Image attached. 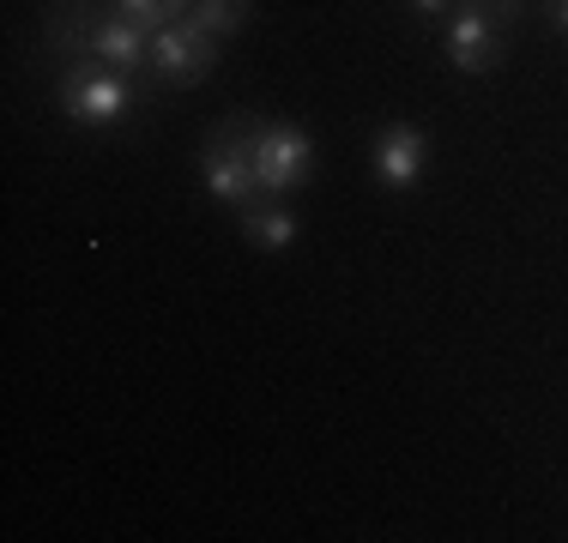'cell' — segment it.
<instances>
[{"instance_id": "1", "label": "cell", "mask_w": 568, "mask_h": 543, "mask_svg": "<svg viewBox=\"0 0 568 543\" xmlns=\"http://www.w3.org/2000/svg\"><path fill=\"white\" fill-rule=\"evenodd\" d=\"M261 133H266V115H248V109L219 115L206 127V145H200L206 194L230 212H242L254 194H261V182H254V145H261Z\"/></svg>"}, {"instance_id": "2", "label": "cell", "mask_w": 568, "mask_h": 543, "mask_svg": "<svg viewBox=\"0 0 568 543\" xmlns=\"http://www.w3.org/2000/svg\"><path fill=\"white\" fill-rule=\"evenodd\" d=\"M61 115L79 121V127H110L121 121L133 103H145L140 79L115 73V66H91V54H79V61H61Z\"/></svg>"}, {"instance_id": "3", "label": "cell", "mask_w": 568, "mask_h": 543, "mask_svg": "<svg viewBox=\"0 0 568 543\" xmlns=\"http://www.w3.org/2000/svg\"><path fill=\"white\" fill-rule=\"evenodd\" d=\"M520 12L508 7H484V0H459L448 12V66L454 73H496L508 61V24Z\"/></svg>"}, {"instance_id": "4", "label": "cell", "mask_w": 568, "mask_h": 543, "mask_svg": "<svg viewBox=\"0 0 568 543\" xmlns=\"http://www.w3.org/2000/svg\"><path fill=\"white\" fill-rule=\"evenodd\" d=\"M308 170H315V140H308L296 121H266L261 145H254V182H261V194H296V187L308 182Z\"/></svg>"}, {"instance_id": "5", "label": "cell", "mask_w": 568, "mask_h": 543, "mask_svg": "<svg viewBox=\"0 0 568 543\" xmlns=\"http://www.w3.org/2000/svg\"><path fill=\"white\" fill-rule=\"evenodd\" d=\"M219 37L200 31L194 19H175L170 31L152 37V79L158 85H200V79L219 66Z\"/></svg>"}, {"instance_id": "6", "label": "cell", "mask_w": 568, "mask_h": 543, "mask_svg": "<svg viewBox=\"0 0 568 543\" xmlns=\"http://www.w3.org/2000/svg\"><path fill=\"white\" fill-rule=\"evenodd\" d=\"M369 163L394 194H405V187L429 170V133L412 127V121H387V127L369 133Z\"/></svg>"}, {"instance_id": "7", "label": "cell", "mask_w": 568, "mask_h": 543, "mask_svg": "<svg viewBox=\"0 0 568 543\" xmlns=\"http://www.w3.org/2000/svg\"><path fill=\"white\" fill-rule=\"evenodd\" d=\"M236 224H242V236H248L261 254H284L296 242V212L284 206L278 194H254L248 206L236 212Z\"/></svg>"}, {"instance_id": "8", "label": "cell", "mask_w": 568, "mask_h": 543, "mask_svg": "<svg viewBox=\"0 0 568 543\" xmlns=\"http://www.w3.org/2000/svg\"><path fill=\"white\" fill-rule=\"evenodd\" d=\"M248 12H254V0H194V7H187V19L224 43V37H236L242 24H248Z\"/></svg>"}, {"instance_id": "9", "label": "cell", "mask_w": 568, "mask_h": 543, "mask_svg": "<svg viewBox=\"0 0 568 543\" xmlns=\"http://www.w3.org/2000/svg\"><path fill=\"white\" fill-rule=\"evenodd\" d=\"M110 7L121 12V19H133L140 24V31H170L175 19H187V7H194V0H110Z\"/></svg>"}, {"instance_id": "10", "label": "cell", "mask_w": 568, "mask_h": 543, "mask_svg": "<svg viewBox=\"0 0 568 543\" xmlns=\"http://www.w3.org/2000/svg\"><path fill=\"white\" fill-rule=\"evenodd\" d=\"M405 7H412L417 19H448V7H454V0H405Z\"/></svg>"}, {"instance_id": "11", "label": "cell", "mask_w": 568, "mask_h": 543, "mask_svg": "<svg viewBox=\"0 0 568 543\" xmlns=\"http://www.w3.org/2000/svg\"><path fill=\"white\" fill-rule=\"evenodd\" d=\"M484 7H508V12H520V0H484Z\"/></svg>"}, {"instance_id": "12", "label": "cell", "mask_w": 568, "mask_h": 543, "mask_svg": "<svg viewBox=\"0 0 568 543\" xmlns=\"http://www.w3.org/2000/svg\"><path fill=\"white\" fill-rule=\"evenodd\" d=\"M538 7H557V0H538Z\"/></svg>"}]
</instances>
